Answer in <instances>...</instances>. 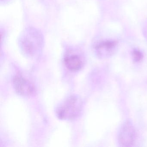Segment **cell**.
I'll use <instances>...</instances> for the list:
<instances>
[{"instance_id":"cell-1","label":"cell","mask_w":147,"mask_h":147,"mask_svg":"<svg viewBox=\"0 0 147 147\" xmlns=\"http://www.w3.org/2000/svg\"><path fill=\"white\" fill-rule=\"evenodd\" d=\"M81 104L75 96L69 97L57 109V113L61 119H73L78 116Z\"/></svg>"},{"instance_id":"cell-2","label":"cell","mask_w":147,"mask_h":147,"mask_svg":"<svg viewBox=\"0 0 147 147\" xmlns=\"http://www.w3.org/2000/svg\"><path fill=\"white\" fill-rule=\"evenodd\" d=\"M118 141L122 147L132 146L136 138L135 128L130 121H126L123 123L118 133Z\"/></svg>"},{"instance_id":"cell-3","label":"cell","mask_w":147,"mask_h":147,"mask_svg":"<svg viewBox=\"0 0 147 147\" xmlns=\"http://www.w3.org/2000/svg\"><path fill=\"white\" fill-rule=\"evenodd\" d=\"M13 84L16 92L20 95L30 96L35 93V89L33 85L20 76H16L14 77Z\"/></svg>"},{"instance_id":"cell-4","label":"cell","mask_w":147,"mask_h":147,"mask_svg":"<svg viewBox=\"0 0 147 147\" xmlns=\"http://www.w3.org/2000/svg\"><path fill=\"white\" fill-rule=\"evenodd\" d=\"M40 38L36 31L30 30L21 39V46L24 50L29 54H32L35 49L34 40Z\"/></svg>"},{"instance_id":"cell-5","label":"cell","mask_w":147,"mask_h":147,"mask_svg":"<svg viewBox=\"0 0 147 147\" xmlns=\"http://www.w3.org/2000/svg\"><path fill=\"white\" fill-rule=\"evenodd\" d=\"M64 64L68 69L70 71H76L82 67L83 63L78 55H69L66 56L64 59Z\"/></svg>"},{"instance_id":"cell-6","label":"cell","mask_w":147,"mask_h":147,"mask_svg":"<svg viewBox=\"0 0 147 147\" xmlns=\"http://www.w3.org/2000/svg\"><path fill=\"white\" fill-rule=\"evenodd\" d=\"M115 46V43L113 42H103L97 45L96 49L100 56H109L112 53Z\"/></svg>"},{"instance_id":"cell-7","label":"cell","mask_w":147,"mask_h":147,"mask_svg":"<svg viewBox=\"0 0 147 147\" xmlns=\"http://www.w3.org/2000/svg\"><path fill=\"white\" fill-rule=\"evenodd\" d=\"M133 55L134 60L136 61H140L142 59V54L140 53V52L137 51H134L133 52Z\"/></svg>"}]
</instances>
